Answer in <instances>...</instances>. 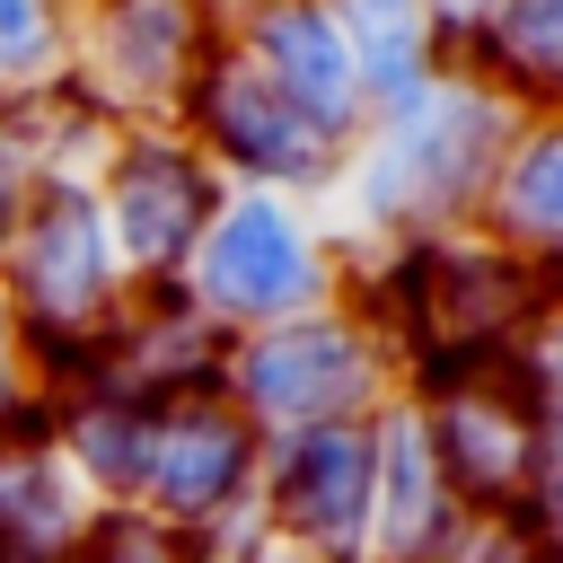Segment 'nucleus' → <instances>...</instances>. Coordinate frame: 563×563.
<instances>
[{"label": "nucleus", "mask_w": 563, "mask_h": 563, "mask_svg": "<svg viewBox=\"0 0 563 563\" xmlns=\"http://www.w3.org/2000/svg\"><path fill=\"white\" fill-rule=\"evenodd\" d=\"M97 519V501L79 493V475L62 466L53 431H9L0 440V554H70L79 528Z\"/></svg>", "instance_id": "a211bd4d"}, {"label": "nucleus", "mask_w": 563, "mask_h": 563, "mask_svg": "<svg viewBox=\"0 0 563 563\" xmlns=\"http://www.w3.org/2000/svg\"><path fill=\"white\" fill-rule=\"evenodd\" d=\"M431 422V449L457 484L466 510H528L537 493V413L510 387L501 361H466V369H431L405 387Z\"/></svg>", "instance_id": "9d476101"}, {"label": "nucleus", "mask_w": 563, "mask_h": 563, "mask_svg": "<svg viewBox=\"0 0 563 563\" xmlns=\"http://www.w3.org/2000/svg\"><path fill=\"white\" fill-rule=\"evenodd\" d=\"M176 132L211 158V176L229 194H290V202H334L343 185V141H325L299 106H282V88L264 70H246L220 35V53L202 62V79L176 106Z\"/></svg>", "instance_id": "423d86ee"}, {"label": "nucleus", "mask_w": 563, "mask_h": 563, "mask_svg": "<svg viewBox=\"0 0 563 563\" xmlns=\"http://www.w3.org/2000/svg\"><path fill=\"white\" fill-rule=\"evenodd\" d=\"M220 9H229V0H220Z\"/></svg>", "instance_id": "c85d7f7f"}, {"label": "nucleus", "mask_w": 563, "mask_h": 563, "mask_svg": "<svg viewBox=\"0 0 563 563\" xmlns=\"http://www.w3.org/2000/svg\"><path fill=\"white\" fill-rule=\"evenodd\" d=\"M88 194L106 211V238H114V264L132 290H176L211 211L229 202V185L176 123H114V141L88 167Z\"/></svg>", "instance_id": "39448f33"}, {"label": "nucleus", "mask_w": 563, "mask_h": 563, "mask_svg": "<svg viewBox=\"0 0 563 563\" xmlns=\"http://www.w3.org/2000/svg\"><path fill=\"white\" fill-rule=\"evenodd\" d=\"M396 387H405V361L352 299L308 308L290 325H264V334H238L220 352V396L264 440H290L317 422H369Z\"/></svg>", "instance_id": "20e7f679"}, {"label": "nucleus", "mask_w": 563, "mask_h": 563, "mask_svg": "<svg viewBox=\"0 0 563 563\" xmlns=\"http://www.w3.org/2000/svg\"><path fill=\"white\" fill-rule=\"evenodd\" d=\"M220 35H229V53H238L246 70H264V79L282 88V106H299L325 141H343V150L361 141L369 97H361V70H352L343 26H334L325 0H229Z\"/></svg>", "instance_id": "9b49d317"}, {"label": "nucleus", "mask_w": 563, "mask_h": 563, "mask_svg": "<svg viewBox=\"0 0 563 563\" xmlns=\"http://www.w3.org/2000/svg\"><path fill=\"white\" fill-rule=\"evenodd\" d=\"M194 563H229V554H211V545H194Z\"/></svg>", "instance_id": "cd10ccee"}, {"label": "nucleus", "mask_w": 563, "mask_h": 563, "mask_svg": "<svg viewBox=\"0 0 563 563\" xmlns=\"http://www.w3.org/2000/svg\"><path fill=\"white\" fill-rule=\"evenodd\" d=\"M519 114L475 88L466 70H440L422 97L387 106L361 123L352 158H343V246L352 255H396V246H440V238H466L484 220V194H493V167L510 150Z\"/></svg>", "instance_id": "f257e3e1"}, {"label": "nucleus", "mask_w": 563, "mask_h": 563, "mask_svg": "<svg viewBox=\"0 0 563 563\" xmlns=\"http://www.w3.org/2000/svg\"><path fill=\"white\" fill-rule=\"evenodd\" d=\"M475 238H493L545 290L563 282V114H519V132H510V150L493 167Z\"/></svg>", "instance_id": "2eb2a0df"}, {"label": "nucleus", "mask_w": 563, "mask_h": 563, "mask_svg": "<svg viewBox=\"0 0 563 563\" xmlns=\"http://www.w3.org/2000/svg\"><path fill=\"white\" fill-rule=\"evenodd\" d=\"M369 484H378L369 422H317L264 440V537H282L308 563H369Z\"/></svg>", "instance_id": "1a4fd4ad"}, {"label": "nucleus", "mask_w": 563, "mask_h": 563, "mask_svg": "<svg viewBox=\"0 0 563 563\" xmlns=\"http://www.w3.org/2000/svg\"><path fill=\"white\" fill-rule=\"evenodd\" d=\"M79 0H0V114L70 88Z\"/></svg>", "instance_id": "6ab92c4d"}, {"label": "nucleus", "mask_w": 563, "mask_h": 563, "mask_svg": "<svg viewBox=\"0 0 563 563\" xmlns=\"http://www.w3.org/2000/svg\"><path fill=\"white\" fill-rule=\"evenodd\" d=\"M528 519H537V563H563V493H554V501H537Z\"/></svg>", "instance_id": "393cba45"}, {"label": "nucleus", "mask_w": 563, "mask_h": 563, "mask_svg": "<svg viewBox=\"0 0 563 563\" xmlns=\"http://www.w3.org/2000/svg\"><path fill=\"white\" fill-rule=\"evenodd\" d=\"M501 369H510V387L528 396L537 431H563V282H554V290L528 308V325L510 334Z\"/></svg>", "instance_id": "aec40b11"}, {"label": "nucleus", "mask_w": 563, "mask_h": 563, "mask_svg": "<svg viewBox=\"0 0 563 563\" xmlns=\"http://www.w3.org/2000/svg\"><path fill=\"white\" fill-rule=\"evenodd\" d=\"M352 282V246L325 220V202H290V194H229L194 246V264L176 273L185 308L211 334H264L290 325L308 308H334Z\"/></svg>", "instance_id": "7ed1b4c3"}, {"label": "nucleus", "mask_w": 563, "mask_h": 563, "mask_svg": "<svg viewBox=\"0 0 563 563\" xmlns=\"http://www.w3.org/2000/svg\"><path fill=\"white\" fill-rule=\"evenodd\" d=\"M62 563H194V545L176 528H158L150 510H97Z\"/></svg>", "instance_id": "412c9836"}, {"label": "nucleus", "mask_w": 563, "mask_h": 563, "mask_svg": "<svg viewBox=\"0 0 563 563\" xmlns=\"http://www.w3.org/2000/svg\"><path fill=\"white\" fill-rule=\"evenodd\" d=\"M431 563H537V519L528 510H457Z\"/></svg>", "instance_id": "4be33fe9"}, {"label": "nucleus", "mask_w": 563, "mask_h": 563, "mask_svg": "<svg viewBox=\"0 0 563 563\" xmlns=\"http://www.w3.org/2000/svg\"><path fill=\"white\" fill-rule=\"evenodd\" d=\"M369 431H378L369 563H431V545H440V537H449V519L466 510V501H457V484H449V466H440V449H431V422H422V405L396 387V396L369 413Z\"/></svg>", "instance_id": "f8f14e48"}, {"label": "nucleus", "mask_w": 563, "mask_h": 563, "mask_svg": "<svg viewBox=\"0 0 563 563\" xmlns=\"http://www.w3.org/2000/svg\"><path fill=\"white\" fill-rule=\"evenodd\" d=\"M220 352H229V334H211L185 308V290H132V308L97 343V378L141 405H176V396L220 387Z\"/></svg>", "instance_id": "4468645a"}, {"label": "nucleus", "mask_w": 563, "mask_h": 563, "mask_svg": "<svg viewBox=\"0 0 563 563\" xmlns=\"http://www.w3.org/2000/svg\"><path fill=\"white\" fill-rule=\"evenodd\" d=\"M44 431H53L62 466L79 475V493H88L97 510H132V501H141L158 405L123 396V387H106V378H79V387H53V405H44Z\"/></svg>", "instance_id": "dca6fc26"}, {"label": "nucleus", "mask_w": 563, "mask_h": 563, "mask_svg": "<svg viewBox=\"0 0 563 563\" xmlns=\"http://www.w3.org/2000/svg\"><path fill=\"white\" fill-rule=\"evenodd\" d=\"M0 563H53V554H0Z\"/></svg>", "instance_id": "bb28decb"}, {"label": "nucleus", "mask_w": 563, "mask_h": 563, "mask_svg": "<svg viewBox=\"0 0 563 563\" xmlns=\"http://www.w3.org/2000/svg\"><path fill=\"white\" fill-rule=\"evenodd\" d=\"M44 405H53V387H44V369H35V343L18 334V317H9V299H0V440H9V431H35Z\"/></svg>", "instance_id": "5701e85b"}, {"label": "nucleus", "mask_w": 563, "mask_h": 563, "mask_svg": "<svg viewBox=\"0 0 563 563\" xmlns=\"http://www.w3.org/2000/svg\"><path fill=\"white\" fill-rule=\"evenodd\" d=\"M220 0H79L70 88L106 123H176L185 88L220 53Z\"/></svg>", "instance_id": "6e6552de"}, {"label": "nucleus", "mask_w": 563, "mask_h": 563, "mask_svg": "<svg viewBox=\"0 0 563 563\" xmlns=\"http://www.w3.org/2000/svg\"><path fill=\"white\" fill-rule=\"evenodd\" d=\"M449 70L493 88L510 114H563V0H484L449 18Z\"/></svg>", "instance_id": "ddd939ff"}, {"label": "nucleus", "mask_w": 563, "mask_h": 563, "mask_svg": "<svg viewBox=\"0 0 563 563\" xmlns=\"http://www.w3.org/2000/svg\"><path fill=\"white\" fill-rule=\"evenodd\" d=\"M44 185V158H35V141L18 132V114H0V255H9V238H18V211H26V194Z\"/></svg>", "instance_id": "b1692460"}, {"label": "nucleus", "mask_w": 563, "mask_h": 563, "mask_svg": "<svg viewBox=\"0 0 563 563\" xmlns=\"http://www.w3.org/2000/svg\"><path fill=\"white\" fill-rule=\"evenodd\" d=\"M158 528H176L185 545H211V554H238L255 528H264V431L220 396H176L158 405V431H150V475H141V501Z\"/></svg>", "instance_id": "0eeeda50"}, {"label": "nucleus", "mask_w": 563, "mask_h": 563, "mask_svg": "<svg viewBox=\"0 0 563 563\" xmlns=\"http://www.w3.org/2000/svg\"><path fill=\"white\" fill-rule=\"evenodd\" d=\"M0 299H9L18 334L35 343L44 387L97 378V343L132 308V282L114 264V238H106V211H97L88 176H44L26 194L18 238L0 255Z\"/></svg>", "instance_id": "f03ea898"}, {"label": "nucleus", "mask_w": 563, "mask_h": 563, "mask_svg": "<svg viewBox=\"0 0 563 563\" xmlns=\"http://www.w3.org/2000/svg\"><path fill=\"white\" fill-rule=\"evenodd\" d=\"M334 26H343V53L361 70V97L369 114L422 97L440 70H449V9L440 0H325Z\"/></svg>", "instance_id": "f3484780"}, {"label": "nucleus", "mask_w": 563, "mask_h": 563, "mask_svg": "<svg viewBox=\"0 0 563 563\" xmlns=\"http://www.w3.org/2000/svg\"><path fill=\"white\" fill-rule=\"evenodd\" d=\"M440 9H449V18H466V9H484V0H440Z\"/></svg>", "instance_id": "a878e982"}]
</instances>
